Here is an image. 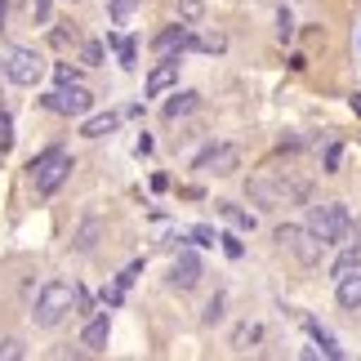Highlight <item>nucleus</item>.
I'll list each match as a JSON object with an SVG mask.
<instances>
[{
    "label": "nucleus",
    "instance_id": "nucleus-1",
    "mask_svg": "<svg viewBox=\"0 0 361 361\" xmlns=\"http://www.w3.org/2000/svg\"><path fill=\"white\" fill-rule=\"evenodd\" d=\"M250 201L259 205V210H286V205H303V197H308V188L299 183V178H290L286 170H259L250 174Z\"/></svg>",
    "mask_w": 361,
    "mask_h": 361
},
{
    "label": "nucleus",
    "instance_id": "nucleus-2",
    "mask_svg": "<svg viewBox=\"0 0 361 361\" xmlns=\"http://www.w3.org/2000/svg\"><path fill=\"white\" fill-rule=\"evenodd\" d=\"M27 170H32V188H36V197H54V192H59L67 178H72L76 161L67 157V147L54 143V147H45V152H36Z\"/></svg>",
    "mask_w": 361,
    "mask_h": 361
},
{
    "label": "nucleus",
    "instance_id": "nucleus-3",
    "mask_svg": "<svg viewBox=\"0 0 361 361\" xmlns=\"http://www.w3.org/2000/svg\"><path fill=\"white\" fill-rule=\"evenodd\" d=\"M76 308V281H45L36 295V326L40 330H54L67 322V312Z\"/></svg>",
    "mask_w": 361,
    "mask_h": 361
},
{
    "label": "nucleus",
    "instance_id": "nucleus-4",
    "mask_svg": "<svg viewBox=\"0 0 361 361\" xmlns=\"http://www.w3.org/2000/svg\"><path fill=\"white\" fill-rule=\"evenodd\" d=\"M303 228H308L317 241H326V245H343V237H348V228H353L348 205H343V201L312 205V210H308V224H303Z\"/></svg>",
    "mask_w": 361,
    "mask_h": 361
},
{
    "label": "nucleus",
    "instance_id": "nucleus-5",
    "mask_svg": "<svg viewBox=\"0 0 361 361\" xmlns=\"http://www.w3.org/2000/svg\"><path fill=\"white\" fill-rule=\"evenodd\" d=\"M276 245H281L286 255H295L303 268H317L322 255H326V241H317L312 232L299 228V224H281V228H276Z\"/></svg>",
    "mask_w": 361,
    "mask_h": 361
},
{
    "label": "nucleus",
    "instance_id": "nucleus-6",
    "mask_svg": "<svg viewBox=\"0 0 361 361\" xmlns=\"http://www.w3.org/2000/svg\"><path fill=\"white\" fill-rule=\"evenodd\" d=\"M40 107H45V112H54V116H85L90 107H94V94L80 85H59V90H49L45 99H40Z\"/></svg>",
    "mask_w": 361,
    "mask_h": 361
},
{
    "label": "nucleus",
    "instance_id": "nucleus-7",
    "mask_svg": "<svg viewBox=\"0 0 361 361\" xmlns=\"http://www.w3.org/2000/svg\"><path fill=\"white\" fill-rule=\"evenodd\" d=\"M5 76L13 80V85H23V90H36L40 80H45V59H40L36 49H9Z\"/></svg>",
    "mask_w": 361,
    "mask_h": 361
},
{
    "label": "nucleus",
    "instance_id": "nucleus-8",
    "mask_svg": "<svg viewBox=\"0 0 361 361\" xmlns=\"http://www.w3.org/2000/svg\"><path fill=\"white\" fill-rule=\"evenodd\" d=\"M237 165H241V147L214 143V147H205L201 157L192 161V170H197V174H214V178H228V174H237Z\"/></svg>",
    "mask_w": 361,
    "mask_h": 361
},
{
    "label": "nucleus",
    "instance_id": "nucleus-9",
    "mask_svg": "<svg viewBox=\"0 0 361 361\" xmlns=\"http://www.w3.org/2000/svg\"><path fill=\"white\" fill-rule=\"evenodd\" d=\"M201 276H205V263L192 255V250H178L174 263H170V286L174 290H197Z\"/></svg>",
    "mask_w": 361,
    "mask_h": 361
},
{
    "label": "nucleus",
    "instance_id": "nucleus-10",
    "mask_svg": "<svg viewBox=\"0 0 361 361\" xmlns=\"http://www.w3.org/2000/svg\"><path fill=\"white\" fill-rule=\"evenodd\" d=\"M178 54H161V63L147 72V80H143V90H147V99H161L165 90H174L178 85Z\"/></svg>",
    "mask_w": 361,
    "mask_h": 361
},
{
    "label": "nucleus",
    "instance_id": "nucleus-11",
    "mask_svg": "<svg viewBox=\"0 0 361 361\" xmlns=\"http://www.w3.org/2000/svg\"><path fill=\"white\" fill-rule=\"evenodd\" d=\"M188 45H192V27L188 23L165 27V32H157V40H152V49H157V54H183Z\"/></svg>",
    "mask_w": 361,
    "mask_h": 361
},
{
    "label": "nucleus",
    "instance_id": "nucleus-12",
    "mask_svg": "<svg viewBox=\"0 0 361 361\" xmlns=\"http://www.w3.org/2000/svg\"><path fill=\"white\" fill-rule=\"evenodd\" d=\"M197 107H201V94L197 90H174L170 99H165L161 112H165V121H178V116H192Z\"/></svg>",
    "mask_w": 361,
    "mask_h": 361
},
{
    "label": "nucleus",
    "instance_id": "nucleus-13",
    "mask_svg": "<svg viewBox=\"0 0 361 361\" xmlns=\"http://www.w3.org/2000/svg\"><path fill=\"white\" fill-rule=\"evenodd\" d=\"M107 335H112V312H99V317L85 326L80 343H85V353H103V348H107Z\"/></svg>",
    "mask_w": 361,
    "mask_h": 361
},
{
    "label": "nucleus",
    "instance_id": "nucleus-14",
    "mask_svg": "<svg viewBox=\"0 0 361 361\" xmlns=\"http://www.w3.org/2000/svg\"><path fill=\"white\" fill-rule=\"evenodd\" d=\"M107 45L116 49V63L125 67V72H134V67H138V45H134V36H125V32H107Z\"/></svg>",
    "mask_w": 361,
    "mask_h": 361
},
{
    "label": "nucleus",
    "instance_id": "nucleus-15",
    "mask_svg": "<svg viewBox=\"0 0 361 361\" xmlns=\"http://www.w3.org/2000/svg\"><path fill=\"white\" fill-rule=\"evenodd\" d=\"M335 295H339V308H343V312H353V317H361V272H353V276H343Z\"/></svg>",
    "mask_w": 361,
    "mask_h": 361
},
{
    "label": "nucleus",
    "instance_id": "nucleus-16",
    "mask_svg": "<svg viewBox=\"0 0 361 361\" xmlns=\"http://www.w3.org/2000/svg\"><path fill=\"white\" fill-rule=\"evenodd\" d=\"M303 326H308V335H312V343H317V353H322V357H330V361H339V357H343V348L335 343V335H330L326 326H317L312 317H303Z\"/></svg>",
    "mask_w": 361,
    "mask_h": 361
},
{
    "label": "nucleus",
    "instance_id": "nucleus-17",
    "mask_svg": "<svg viewBox=\"0 0 361 361\" xmlns=\"http://www.w3.org/2000/svg\"><path fill=\"white\" fill-rule=\"evenodd\" d=\"M116 125H121V112H99V116H90L80 125V138H107Z\"/></svg>",
    "mask_w": 361,
    "mask_h": 361
},
{
    "label": "nucleus",
    "instance_id": "nucleus-18",
    "mask_svg": "<svg viewBox=\"0 0 361 361\" xmlns=\"http://www.w3.org/2000/svg\"><path fill=\"white\" fill-rule=\"evenodd\" d=\"M214 210L224 214V219H228V224L237 228V232H255V224H259V219L250 214V210H241V205H232V201H214Z\"/></svg>",
    "mask_w": 361,
    "mask_h": 361
},
{
    "label": "nucleus",
    "instance_id": "nucleus-19",
    "mask_svg": "<svg viewBox=\"0 0 361 361\" xmlns=\"http://www.w3.org/2000/svg\"><path fill=\"white\" fill-rule=\"evenodd\" d=\"M353 272H361V250L357 245H348L335 263H330V276H335V281H343V276H353Z\"/></svg>",
    "mask_w": 361,
    "mask_h": 361
},
{
    "label": "nucleus",
    "instance_id": "nucleus-20",
    "mask_svg": "<svg viewBox=\"0 0 361 361\" xmlns=\"http://www.w3.org/2000/svg\"><path fill=\"white\" fill-rule=\"evenodd\" d=\"M188 49H201V54H224L228 49V36L224 32H201V36H192V45Z\"/></svg>",
    "mask_w": 361,
    "mask_h": 361
},
{
    "label": "nucleus",
    "instance_id": "nucleus-21",
    "mask_svg": "<svg viewBox=\"0 0 361 361\" xmlns=\"http://www.w3.org/2000/svg\"><path fill=\"white\" fill-rule=\"evenodd\" d=\"M49 40H54V49H67V45H76V40H80V32H76L72 23H59V27L49 32Z\"/></svg>",
    "mask_w": 361,
    "mask_h": 361
},
{
    "label": "nucleus",
    "instance_id": "nucleus-22",
    "mask_svg": "<svg viewBox=\"0 0 361 361\" xmlns=\"http://www.w3.org/2000/svg\"><path fill=\"white\" fill-rule=\"evenodd\" d=\"M103 54H107L103 40H85V45H80V63H85V67H99V63H103Z\"/></svg>",
    "mask_w": 361,
    "mask_h": 361
},
{
    "label": "nucleus",
    "instance_id": "nucleus-23",
    "mask_svg": "<svg viewBox=\"0 0 361 361\" xmlns=\"http://www.w3.org/2000/svg\"><path fill=\"white\" fill-rule=\"evenodd\" d=\"M138 5H143V0H107V13H112V23H125Z\"/></svg>",
    "mask_w": 361,
    "mask_h": 361
},
{
    "label": "nucleus",
    "instance_id": "nucleus-24",
    "mask_svg": "<svg viewBox=\"0 0 361 361\" xmlns=\"http://www.w3.org/2000/svg\"><path fill=\"white\" fill-rule=\"evenodd\" d=\"M125 290H130L125 281H112V286H103V303H107V308H121V303H125Z\"/></svg>",
    "mask_w": 361,
    "mask_h": 361
},
{
    "label": "nucleus",
    "instance_id": "nucleus-25",
    "mask_svg": "<svg viewBox=\"0 0 361 361\" xmlns=\"http://www.w3.org/2000/svg\"><path fill=\"white\" fill-rule=\"evenodd\" d=\"M94 237H99V224L90 219V224L76 232V250H80V255H85V250H94Z\"/></svg>",
    "mask_w": 361,
    "mask_h": 361
},
{
    "label": "nucleus",
    "instance_id": "nucleus-26",
    "mask_svg": "<svg viewBox=\"0 0 361 361\" xmlns=\"http://www.w3.org/2000/svg\"><path fill=\"white\" fill-rule=\"evenodd\" d=\"M219 245H224V255H228V259H241V255H245L241 237H232V232H219Z\"/></svg>",
    "mask_w": 361,
    "mask_h": 361
},
{
    "label": "nucleus",
    "instance_id": "nucleus-27",
    "mask_svg": "<svg viewBox=\"0 0 361 361\" xmlns=\"http://www.w3.org/2000/svg\"><path fill=\"white\" fill-rule=\"evenodd\" d=\"M188 237L197 241V245H219V232H214V228H205V224H197V228H188Z\"/></svg>",
    "mask_w": 361,
    "mask_h": 361
},
{
    "label": "nucleus",
    "instance_id": "nucleus-28",
    "mask_svg": "<svg viewBox=\"0 0 361 361\" xmlns=\"http://www.w3.org/2000/svg\"><path fill=\"white\" fill-rule=\"evenodd\" d=\"M295 32H299V27H295V13H290V9H281V13H276V36H281V40H290Z\"/></svg>",
    "mask_w": 361,
    "mask_h": 361
},
{
    "label": "nucleus",
    "instance_id": "nucleus-29",
    "mask_svg": "<svg viewBox=\"0 0 361 361\" xmlns=\"http://www.w3.org/2000/svg\"><path fill=\"white\" fill-rule=\"evenodd\" d=\"M339 161H343V147H339V143H330V147H326L322 170H326V174H339Z\"/></svg>",
    "mask_w": 361,
    "mask_h": 361
},
{
    "label": "nucleus",
    "instance_id": "nucleus-30",
    "mask_svg": "<svg viewBox=\"0 0 361 361\" xmlns=\"http://www.w3.org/2000/svg\"><path fill=\"white\" fill-rule=\"evenodd\" d=\"M27 348H23V343L18 339H0V361H18Z\"/></svg>",
    "mask_w": 361,
    "mask_h": 361
},
{
    "label": "nucleus",
    "instance_id": "nucleus-31",
    "mask_svg": "<svg viewBox=\"0 0 361 361\" xmlns=\"http://www.w3.org/2000/svg\"><path fill=\"white\" fill-rule=\"evenodd\" d=\"M54 80H59V85H76L80 72H76V67H67V63H59V67H54Z\"/></svg>",
    "mask_w": 361,
    "mask_h": 361
},
{
    "label": "nucleus",
    "instance_id": "nucleus-32",
    "mask_svg": "<svg viewBox=\"0 0 361 361\" xmlns=\"http://www.w3.org/2000/svg\"><path fill=\"white\" fill-rule=\"evenodd\" d=\"M13 147V125H9V116L0 112V152H9Z\"/></svg>",
    "mask_w": 361,
    "mask_h": 361
},
{
    "label": "nucleus",
    "instance_id": "nucleus-33",
    "mask_svg": "<svg viewBox=\"0 0 361 361\" xmlns=\"http://www.w3.org/2000/svg\"><path fill=\"white\" fill-rule=\"evenodd\" d=\"M219 317H224V295H214L210 303H205V322H210V326H214V322H219Z\"/></svg>",
    "mask_w": 361,
    "mask_h": 361
},
{
    "label": "nucleus",
    "instance_id": "nucleus-34",
    "mask_svg": "<svg viewBox=\"0 0 361 361\" xmlns=\"http://www.w3.org/2000/svg\"><path fill=\"white\" fill-rule=\"evenodd\" d=\"M32 18L36 23H49V0H32Z\"/></svg>",
    "mask_w": 361,
    "mask_h": 361
},
{
    "label": "nucleus",
    "instance_id": "nucleus-35",
    "mask_svg": "<svg viewBox=\"0 0 361 361\" xmlns=\"http://www.w3.org/2000/svg\"><path fill=\"white\" fill-rule=\"evenodd\" d=\"M259 335H263V330H259V326H241V335H237V343H245V339H250V343H255Z\"/></svg>",
    "mask_w": 361,
    "mask_h": 361
},
{
    "label": "nucleus",
    "instance_id": "nucleus-36",
    "mask_svg": "<svg viewBox=\"0 0 361 361\" xmlns=\"http://www.w3.org/2000/svg\"><path fill=\"white\" fill-rule=\"evenodd\" d=\"M134 152H138V157H147V152H152V138H147V134H138V143H134Z\"/></svg>",
    "mask_w": 361,
    "mask_h": 361
},
{
    "label": "nucleus",
    "instance_id": "nucleus-37",
    "mask_svg": "<svg viewBox=\"0 0 361 361\" xmlns=\"http://www.w3.org/2000/svg\"><path fill=\"white\" fill-rule=\"evenodd\" d=\"M76 312H90V295L80 286H76Z\"/></svg>",
    "mask_w": 361,
    "mask_h": 361
},
{
    "label": "nucleus",
    "instance_id": "nucleus-38",
    "mask_svg": "<svg viewBox=\"0 0 361 361\" xmlns=\"http://www.w3.org/2000/svg\"><path fill=\"white\" fill-rule=\"evenodd\" d=\"M5 23H9V0H0V32H5Z\"/></svg>",
    "mask_w": 361,
    "mask_h": 361
},
{
    "label": "nucleus",
    "instance_id": "nucleus-39",
    "mask_svg": "<svg viewBox=\"0 0 361 361\" xmlns=\"http://www.w3.org/2000/svg\"><path fill=\"white\" fill-rule=\"evenodd\" d=\"M348 245H357V250H361V219H357V228H353V241H348Z\"/></svg>",
    "mask_w": 361,
    "mask_h": 361
},
{
    "label": "nucleus",
    "instance_id": "nucleus-40",
    "mask_svg": "<svg viewBox=\"0 0 361 361\" xmlns=\"http://www.w3.org/2000/svg\"><path fill=\"white\" fill-rule=\"evenodd\" d=\"M357 45H361V32H357Z\"/></svg>",
    "mask_w": 361,
    "mask_h": 361
}]
</instances>
